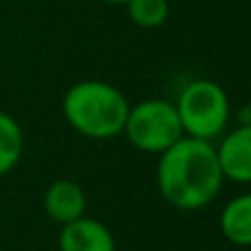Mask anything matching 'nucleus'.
<instances>
[{
  "label": "nucleus",
  "instance_id": "1",
  "mask_svg": "<svg viewBox=\"0 0 251 251\" xmlns=\"http://www.w3.org/2000/svg\"><path fill=\"white\" fill-rule=\"evenodd\" d=\"M223 170L212 141L183 134L159 154L156 185L172 207L196 212L216 201L223 187Z\"/></svg>",
  "mask_w": 251,
  "mask_h": 251
},
{
  "label": "nucleus",
  "instance_id": "2",
  "mask_svg": "<svg viewBox=\"0 0 251 251\" xmlns=\"http://www.w3.org/2000/svg\"><path fill=\"white\" fill-rule=\"evenodd\" d=\"M130 104L117 86L100 79H82L66 91L62 115L77 134L113 139L124 132Z\"/></svg>",
  "mask_w": 251,
  "mask_h": 251
},
{
  "label": "nucleus",
  "instance_id": "3",
  "mask_svg": "<svg viewBox=\"0 0 251 251\" xmlns=\"http://www.w3.org/2000/svg\"><path fill=\"white\" fill-rule=\"evenodd\" d=\"M174 106L181 119L183 134L205 141L216 139L227 128L231 113L225 88L214 79H194L185 84Z\"/></svg>",
  "mask_w": 251,
  "mask_h": 251
},
{
  "label": "nucleus",
  "instance_id": "4",
  "mask_svg": "<svg viewBox=\"0 0 251 251\" xmlns=\"http://www.w3.org/2000/svg\"><path fill=\"white\" fill-rule=\"evenodd\" d=\"M124 134L137 150L161 154L183 137L176 106L168 100H143L130 106Z\"/></svg>",
  "mask_w": 251,
  "mask_h": 251
},
{
  "label": "nucleus",
  "instance_id": "5",
  "mask_svg": "<svg viewBox=\"0 0 251 251\" xmlns=\"http://www.w3.org/2000/svg\"><path fill=\"white\" fill-rule=\"evenodd\" d=\"M216 156L223 176L236 183H251V122L240 124L221 139Z\"/></svg>",
  "mask_w": 251,
  "mask_h": 251
},
{
  "label": "nucleus",
  "instance_id": "6",
  "mask_svg": "<svg viewBox=\"0 0 251 251\" xmlns=\"http://www.w3.org/2000/svg\"><path fill=\"white\" fill-rule=\"evenodd\" d=\"M57 247L60 251H115V236L97 218L82 216L62 225Z\"/></svg>",
  "mask_w": 251,
  "mask_h": 251
},
{
  "label": "nucleus",
  "instance_id": "7",
  "mask_svg": "<svg viewBox=\"0 0 251 251\" xmlns=\"http://www.w3.org/2000/svg\"><path fill=\"white\" fill-rule=\"evenodd\" d=\"M44 212L57 225H69L86 214V194L79 187V183L60 178L53 181L44 192Z\"/></svg>",
  "mask_w": 251,
  "mask_h": 251
},
{
  "label": "nucleus",
  "instance_id": "8",
  "mask_svg": "<svg viewBox=\"0 0 251 251\" xmlns=\"http://www.w3.org/2000/svg\"><path fill=\"white\" fill-rule=\"evenodd\" d=\"M221 231L231 245L251 247V192L234 196L223 207Z\"/></svg>",
  "mask_w": 251,
  "mask_h": 251
},
{
  "label": "nucleus",
  "instance_id": "9",
  "mask_svg": "<svg viewBox=\"0 0 251 251\" xmlns=\"http://www.w3.org/2000/svg\"><path fill=\"white\" fill-rule=\"evenodd\" d=\"M25 134L16 119L0 110V176L9 174L22 159Z\"/></svg>",
  "mask_w": 251,
  "mask_h": 251
},
{
  "label": "nucleus",
  "instance_id": "10",
  "mask_svg": "<svg viewBox=\"0 0 251 251\" xmlns=\"http://www.w3.org/2000/svg\"><path fill=\"white\" fill-rule=\"evenodd\" d=\"M126 7H128L130 20L143 29L161 26L170 16L168 0H128Z\"/></svg>",
  "mask_w": 251,
  "mask_h": 251
},
{
  "label": "nucleus",
  "instance_id": "11",
  "mask_svg": "<svg viewBox=\"0 0 251 251\" xmlns=\"http://www.w3.org/2000/svg\"><path fill=\"white\" fill-rule=\"evenodd\" d=\"M100 2H108V4H126L128 0H100Z\"/></svg>",
  "mask_w": 251,
  "mask_h": 251
}]
</instances>
